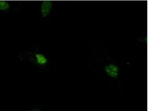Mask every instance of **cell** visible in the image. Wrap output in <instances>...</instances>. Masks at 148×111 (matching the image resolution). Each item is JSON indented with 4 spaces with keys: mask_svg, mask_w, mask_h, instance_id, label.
<instances>
[{
    "mask_svg": "<svg viewBox=\"0 0 148 111\" xmlns=\"http://www.w3.org/2000/svg\"><path fill=\"white\" fill-rule=\"evenodd\" d=\"M53 3L52 1H44L40 4V13L43 18H46L49 16L53 8Z\"/></svg>",
    "mask_w": 148,
    "mask_h": 111,
    "instance_id": "obj_2",
    "label": "cell"
},
{
    "mask_svg": "<svg viewBox=\"0 0 148 111\" xmlns=\"http://www.w3.org/2000/svg\"><path fill=\"white\" fill-rule=\"evenodd\" d=\"M11 5L6 1H0V11L8 12L11 9Z\"/></svg>",
    "mask_w": 148,
    "mask_h": 111,
    "instance_id": "obj_4",
    "label": "cell"
},
{
    "mask_svg": "<svg viewBox=\"0 0 148 111\" xmlns=\"http://www.w3.org/2000/svg\"><path fill=\"white\" fill-rule=\"evenodd\" d=\"M104 70L108 76L110 77L117 78L118 76L119 69L116 65H108L104 67Z\"/></svg>",
    "mask_w": 148,
    "mask_h": 111,
    "instance_id": "obj_3",
    "label": "cell"
},
{
    "mask_svg": "<svg viewBox=\"0 0 148 111\" xmlns=\"http://www.w3.org/2000/svg\"><path fill=\"white\" fill-rule=\"evenodd\" d=\"M20 56V59H26L32 64L40 67H45L50 64L49 59L47 56L42 52L37 51H28L24 52Z\"/></svg>",
    "mask_w": 148,
    "mask_h": 111,
    "instance_id": "obj_1",
    "label": "cell"
},
{
    "mask_svg": "<svg viewBox=\"0 0 148 111\" xmlns=\"http://www.w3.org/2000/svg\"><path fill=\"white\" fill-rule=\"evenodd\" d=\"M29 111H41L39 109H33L32 110H29Z\"/></svg>",
    "mask_w": 148,
    "mask_h": 111,
    "instance_id": "obj_5",
    "label": "cell"
}]
</instances>
